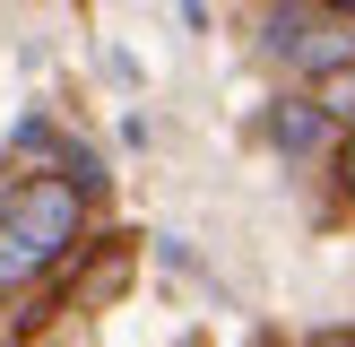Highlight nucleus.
I'll return each instance as SVG.
<instances>
[{"label":"nucleus","instance_id":"nucleus-1","mask_svg":"<svg viewBox=\"0 0 355 347\" xmlns=\"http://www.w3.org/2000/svg\"><path fill=\"white\" fill-rule=\"evenodd\" d=\"M78 217H87V183L69 174H35L0 200V287H26L44 278L52 260L78 243Z\"/></svg>","mask_w":355,"mask_h":347},{"label":"nucleus","instance_id":"nucleus-4","mask_svg":"<svg viewBox=\"0 0 355 347\" xmlns=\"http://www.w3.org/2000/svg\"><path fill=\"white\" fill-rule=\"evenodd\" d=\"M347 191H355V139H347Z\"/></svg>","mask_w":355,"mask_h":347},{"label":"nucleus","instance_id":"nucleus-3","mask_svg":"<svg viewBox=\"0 0 355 347\" xmlns=\"http://www.w3.org/2000/svg\"><path fill=\"white\" fill-rule=\"evenodd\" d=\"M321 104H277V121H269V130H277V148H286V156H304L312 148V139H321Z\"/></svg>","mask_w":355,"mask_h":347},{"label":"nucleus","instance_id":"nucleus-2","mask_svg":"<svg viewBox=\"0 0 355 347\" xmlns=\"http://www.w3.org/2000/svg\"><path fill=\"white\" fill-rule=\"evenodd\" d=\"M312 104H321L329 121H347V130H355V61H329L321 87H312Z\"/></svg>","mask_w":355,"mask_h":347},{"label":"nucleus","instance_id":"nucleus-5","mask_svg":"<svg viewBox=\"0 0 355 347\" xmlns=\"http://www.w3.org/2000/svg\"><path fill=\"white\" fill-rule=\"evenodd\" d=\"M338 9H355V0H338Z\"/></svg>","mask_w":355,"mask_h":347}]
</instances>
